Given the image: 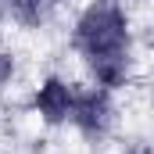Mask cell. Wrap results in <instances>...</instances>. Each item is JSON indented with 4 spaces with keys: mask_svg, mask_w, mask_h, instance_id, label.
<instances>
[{
    "mask_svg": "<svg viewBox=\"0 0 154 154\" xmlns=\"http://www.w3.org/2000/svg\"><path fill=\"white\" fill-rule=\"evenodd\" d=\"M75 47L104 90L125 82V75H129V22L115 0H97L79 14Z\"/></svg>",
    "mask_w": 154,
    "mask_h": 154,
    "instance_id": "cell-1",
    "label": "cell"
},
{
    "mask_svg": "<svg viewBox=\"0 0 154 154\" xmlns=\"http://www.w3.org/2000/svg\"><path fill=\"white\" fill-rule=\"evenodd\" d=\"M72 122L86 136H100L111 122V100H108V90H86L75 93V104H72Z\"/></svg>",
    "mask_w": 154,
    "mask_h": 154,
    "instance_id": "cell-2",
    "label": "cell"
},
{
    "mask_svg": "<svg viewBox=\"0 0 154 154\" xmlns=\"http://www.w3.org/2000/svg\"><path fill=\"white\" fill-rule=\"evenodd\" d=\"M72 104H75V93L68 90V82L61 79H47L36 93V111L43 115V122L57 125L65 118H72Z\"/></svg>",
    "mask_w": 154,
    "mask_h": 154,
    "instance_id": "cell-3",
    "label": "cell"
},
{
    "mask_svg": "<svg viewBox=\"0 0 154 154\" xmlns=\"http://www.w3.org/2000/svg\"><path fill=\"white\" fill-rule=\"evenodd\" d=\"M11 72H14V61H11L7 54H0V86H4L7 79H11Z\"/></svg>",
    "mask_w": 154,
    "mask_h": 154,
    "instance_id": "cell-4",
    "label": "cell"
}]
</instances>
